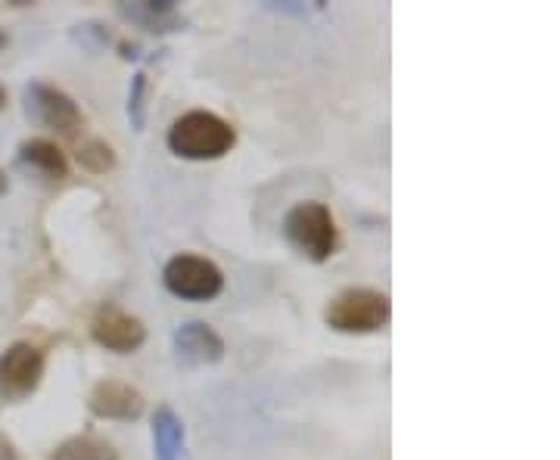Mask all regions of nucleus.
<instances>
[{"label":"nucleus","mask_w":560,"mask_h":460,"mask_svg":"<svg viewBox=\"0 0 560 460\" xmlns=\"http://www.w3.org/2000/svg\"><path fill=\"white\" fill-rule=\"evenodd\" d=\"M165 143L178 160L215 162L234 150L237 131L231 121L209 113V109H190L172 121Z\"/></svg>","instance_id":"obj_1"},{"label":"nucleus","mask_w":560,"mask_h":460,"mask_svg":"<svg viewBox=\"0 0 560 460\" xmlns=\"http://www.w3.org/2000/svg\"><path fill=\"white\" fill-rule=\"evenodd\" d=\"M283 237L300 252L302 259L324 264L340 246V231L334 212L324 202L305 200L296 202L287 215H283Z\"/></svg>","instance_id":"obj_2"},{"label":"nucleus","mask_w":560,"mask_h":460,"mask_svg":"<svg viewBox=\"0 0 560 460\" xmlns=\"http://www.w3.org/2000/svg\"><path fill=\"white\" fill-rule=\"evenodd\" d=\"M393 318V305L389 296L381 290H368V286H352L342 290L340 296H334L324 320L330 330L349 333V337H364V333H377Z\"/></svg>","instance_id":"obj_3"},{"label":"nucleus","mask_w":560,"mask_h":460,"mask_svg":"<svg viewBox=\"0 0 560 460\" xmlns=\"http://www.w3.org/2000/svg\"><path fill=\"white\" fill-rule=\"evenodd\" d=\"M162 283L172 296L184 302H212L224 290V274L212 259L180 252L175 259H168L162 271Z\"/></svg>","instance_id":"obj_4"},{"label":"nucleus","mask_w":560,"mask_h":460,"mask_svg":"<svg viewBox=\"0 0 560 460\" xmlns=\"http://www.w3.org/2000/svg\"><path fill=\"white\" fill-rule=\"evenodd\" d=\"M44 349L35 342H13L0 355V396L7 401H20L32 396L44 377Z\"/></svg>","instance_id":"obj_5"},{"label":"nucleus","mask_w":560,"mask_h":460,"mask_svg":"<svg viewBox=\"0 0 560 460\" xmlns=\"http://www.w3.org/2000/svg\"><path fill=\"white\" fill-rule=\"evenodd\" d=\"M25 97H28V116H35V121H40L44 128L57 131L62 138L79 134L84 116H81L79 103L72 101L62 87H54L47 81H32Z\"/></svg>","instance_id":"obj_6"},{"label":"nucleus","mask_w":560,"mask_h":460,"mask_svg":"<svg viewBox=\"0 0 560 460\" xmlns=\"http://www.w3.org/2000/svg\"><path fill=\"white\" fill-rule=\"evenodd\" d=\"M91 337L106 352L131 355L147 342V327H143V320L121 311V308H101L94 323H91Z\"/></svg>","instance_id":"obj_7"},{"label":"nucleus","mask_w":560,"mask_h":460,"mask_svg":"<svg viewBox=\"0 0 560 460\" xmlns=\"http://www.w3.org/2000/svg\"><path fill=\"white\" fill-rule=\"evenodd\" d=\"M147 401L131 382L101 380L88 396V411L101 421H138Z\"/></svg>","instance_id":"obj_8"},{"label":"nucleus","mask_w":560,"mask_h":460,"mask_svg":"<svg viewBox=\"0 0 560 460\" xmlns=\"http://www.w3.org/2000/svg\"><path fill=\"white\" fill-rule=\"evenodd\" d=\"M172 345H175L178 361L194 364V367L219 364L224 358V340H221L206 320H187V323H180L178 330H175V337H172Z\"/></svg>","instance_id":"obj_9"},{"label":"nucleus","mask_w":560,"mask_h":460,"mask_svg":"<svg viewBox=\"0 0 560 460\" xmlns=\"http://www.w3.org/2000/svg\"><path fill=\"white\" fill-rule=\"evenodd\" d=\"M153 460H180L184 451V423L180 417L168 408L160 404L153 411Z\"/></svg>","instance_id":"obj_10"},{"label":"nucleus","mask_w":560,"mask_h":460,"mask_svg":"<svg viewBox=\"0 0 560 460\" xmlns=\"http://www.w3.org/2000/svg\"><path fill=\"white\" fill-rule=\"evenodd\" d=\"M20 162L22 165H28L32 172H38V175H44V178H50V180L66 178V172H69L66 153H62L60 146H57L54 141H47V138H32V141L22 143Z\"/></svg>","instance_id":"obj_11"},{"label":"nucleus","mask_w":560,"mask_h":460,"mask_svg":"<svg viewBox=\"0 0 560 460\" xmlns=\"http://www.w3.org/2000/svg\"><path fill=\"white\" fill-rule=\"evenodd\" d=\"M50 460H121L113 441L101 439L94 433H81V436H69L54 448Z\"/></svg>","instance_id":"obj_12"},{"label":"nucleus","mask_w":560,"mask_h":460,"mask_svg":"<svg viewBox=\"0 0 560 460\" xmlns=\"http://www.w3.org/2000/svg\"><path fill=\"white\" fill-rule=\"evenodd\" d=\"M121 13L128 16V20L140 22L147 32H168L172 25H178V7L172 3V0H160V3H153V0H143V3H121L119 7Z\"/></svg>","instance_id":"obj_13"},{"label":"nucleus","mask_w":560,"mask_h":460,"mask_svg":"<svg viewBox=\"0 0 560 460\" xmlns=\"http://www.w3.org/2000/svg\"><path fill=\"white\" fill-rule=\"evenodd\" d=\"M75 160L84 172H91V175H106V172H113L116 168V150L109 146L101 138H91V141H84L79 146V153H75Z\"/></svg>","instance_id":"obj_14"},{"label":"nucleus","mask_w":560,"mask_h":460,"mask_svg":"<svg viewBox=\"0 0 560 460\" xmlns=\"http://www.w3.org/2000/svg\"><path fill=\"white\" fill-rule=\"evenodd\" d=\"M147 101H150V79H147V72H138L128 87V121L135 131H143V125H147Z\"/></svg>","instance_id":"obj_15"},{"label":"nucleus","mask_w":560,"mask_h":460,"mask_svg":"<svg viewBox=\"0 0 560 460\" xmlns=\"http://www.w3.org/2000/svg\"><path fill=\"white\" fill-rule=\"evenodd\" d=\"M119 50L125 60H138V44H119Z\"/></svg>","instance_id":"obj_16"},{"label":"nucleus","mask_w":560,"mask_h":460,"mask_svg":"<svg viewBox=\"0 0 560 460\" xmlns=\"http://www.w3.org/2000/svg\"><path fill=\"white\" fill-rule=\"evenodd\" d=\"M0 460H16V455H13V445H10V441H0Z\"/></svg>","instance_id":"obj_17"},{"label":"nucleus","mask_w":560,"mask_h":460,"mask_svg":"<svg viewBox=\"0 0 560 460\" xmlns=\"http://www.w3.org/2000/svg\"><path fill=\"white\" fill-rule=\"evenodd\" d=\"M7 190H10V180H7V172L0 168V197H3Z\"/></svg>","instance_id":"obj_18"},{"label":"nucleus","mask_w":560,"mask_h":460,"mask_svg":"<svg viewBox=\"0 0 560 460\" xmlns=\"http://www.w3.org/2000/svg\"><path fill=\"white\" fill-rule=\"evenodd\" d=\"M7 47H10V35H7V32L0 28V50H7Z\"/></svg>","instance_id":"obj_19"},{"label":"nucleus","mask_w":560,"mask_h":460,"mask_svg":"<svg viewBox=\"0 0 560 460\" xmlns=\"http://www.w3.org/2000/svg\"><path fill=\"white\" fill-rule=\"evenodd\" d=\"M3 106H7V87L0 84V109H3Z\"/></svg>","instance_id":"obj_20"}]
</instances>
